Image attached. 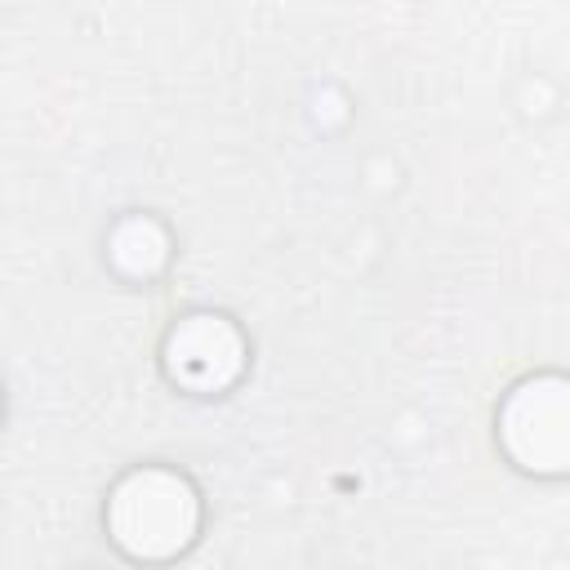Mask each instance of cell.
I'll use <instances>...</instances> for the list:
<instances>
[{
	"label": "cell",
	"mask_w": 570,
	"mask_h": 570,
	"mask_svg": "<svg viewBox=\"0 0 570 570\" xmlns=\"http://www.w3.org/2000/svg\"><path fill=\"white\" fill-rule=\"evenodd\" d=\"M209 352L240 356V334L227 325V316L200 312V316H187V321L169 334V343H165V365H169L174 379L191 383L196 392H214V387H223V383L232 379V370L218 365V361H209Z\"/></svg>",
	"instance_id": "cell-3"
},
{
	"label": "cell",
	"mask_w": 570,
	"mask_h": 570,
	"mask_svg": "<svg viewBox=\"0 0 570 570\" xmlns=\"http://www.w3.org/2000/svg\"><path fill=\"white\" fill-rule=\"evenodd\" d=\"M499 441L525 472H570V379L539 374L512 387L499 414Z\"/></svg>",
	"instance_id": "cell-2"
},
{
	"label": "cell",
	"mask_w": 570,
	"mask_h": 570,
	"mask_svg": "<svg viewBox=\"0 0 570 570\" xmlns=\"http://www.w3.org/2000/svg\"><path fill=\"white\" fill-rule=\"evenodd\" d=\"M200 525L196 490L183 472L169 468H138L116 481L107 499V530L111 539L138 561L178 557Z\"/></svg>",
	"instance_id": "cell-1"
},
{
	"label": "cell",
	"mask_w": 570,
	"mask_h": 570,
	"mask_svg": "<svg viewBox=\"0 0 570 570\" xmlns=\"http://www.w3.org/2000/svg\"><path fill=\"white\" fill-rule=\"evenodd\" d=\"M111 263L125 272V276H156L169 258V240H165V227L156 218H125L116 232H111V245H107Z\"/></svg>",
	"instance_id": "cell-4"
}]
</instances>
